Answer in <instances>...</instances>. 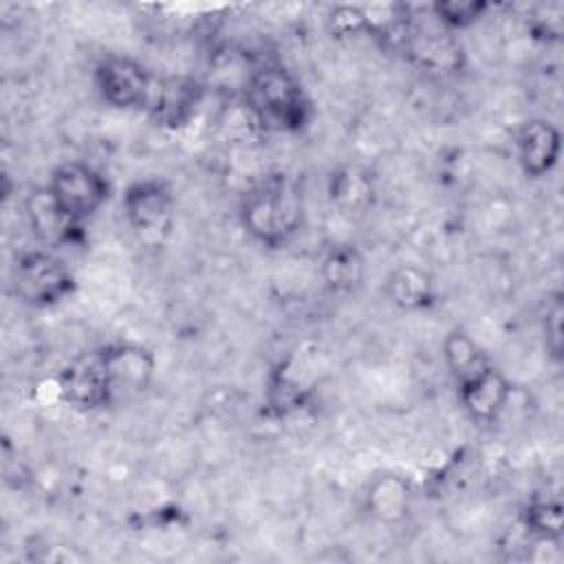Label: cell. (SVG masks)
I'll list each match as a JSON object with an SVG mask.
<instances>
[{"instance_id":"1","label":"cell","mask_w":564,"mask_h":564,"mask_svg":"<svg viewBox=\"0 0 564 564\" xmlns=\"http://www.w3.org/2000/svg\"><path fill=\"white\" fill-rule=\"evenodd\" d=\"M304 203L297 183L286 174H269L249 187L240 200L245 231L269 249L286 247L300 231Z\"/></svg>"},{"instance_id":"2","label":"cell","mask_w":564,"mask_h":564,"mask_svg":"<svg viewBox=\"0 0 564 564\" xmlns=\"http://www.w3.org/2000/svg\"><path fill=\"white\" fill-rule=\"evenodd\" d=\"M245 101L251 117L273 132H300L313 117L302 82L280 64H264L249 75Z\"/></svg>"},{"instance_id":"3","label":"cell","mask_w":564,"mask_h":564,"mask_svg":"<svg viewBox=\"0 0 564 564\" xmlns=\"http://www.w3.org/2000/svg\"><path fill=\"white\" fill-rule=\"evenodd\" d=\"M11 282L20 302L35 308L55 306L75 291L70 267L59 256L44 249L20 253L13 264Z\"/></svg>"},{"instance_id":"4","label":"cell","mask_w":564,"mask_h":564,"mask_svg":"<svg viewBox=\"0 0 564 564\" xmlns=\"http://www.w3.org/2000/svg\"><path fill=\"white\" fill-rule=\"evenodd\" d=\"M44 189L57 209L77 225L93 218L110 198L108 178L84 161H66L57 165Z\"/></svg>"},{"instance_id":"5","label":"cell","mask_w":564,"mask_h":564,"mask_svg":"<svg viewBox=\"0 0 564 564\" xmlns=\"http://www.w3.org/2000/svg\"><path fill=\"white\" fill-rule=\"evenodd\" d=\"M156 79L139 59L126 55H108L95 68L97 93L119 110H148Z\"/></svg>"},{"instance_id":"6","label":"cell","mask_w":564,"mask_h":564,"mask_svg":"<svg viewBox=\"0 0 564 564\" xmlns=\"http://www.w3.org/2000/svg\"><path fill=\"white\" fill-rule=\"evenodd\" d=\"M101 361L106 370L110 405L128 403L143 394L156 370L154 352L134 341H115L101 346Z\"/></svg>"},{"instance_id":"7","label":"cell","mask_w":564,"mask_h":564,"mask_svg":"<svg viewBox=\"0 0 564 564\" xmlns=\"http://www.w3.org/2000/svg\"><path fill=\"white\" fill-rule=\"evenodd\" d=\"M57 392L64 403L82 412L110 408L101 350L95 348L70 359L57 375Z\"/></svg>"},{"instance_id":"8","label":"cell","mask_w":564,"mask_h":564,"mask_svg":"<svg viewBox=\"0 0 564 564\" xmlns=\"http://www.w3.org/2000/svg\"><path fill=\"white\" fill-rule=\"evenodd\" d=\"M121 209L134 231L150 236L167 227L174 209V196L167 183L159 178H143L128 185L121 198Z\"/></svg>"},{"instance_id":"9","label":"cell","mask_w":564,"mask_h":564,"mask_svg":"<svg viewBox=\"0 0 564 564\" xmlns=\"http://www.w3.org/2000/svg\"><path fill=\"white\" fill-rule=\"evenodd\" d=\"M401 46L408 57L427 73H454L463 64V51L449 31L405 24Z\"/></svg>"},{"instance_id":"10","label":"cell","mask_w":564,"mask_h":564,"mask_svg":"<svg viewBox=\"0 0 564 564\" xmlns=\"http://www.w3.org/2000/svg\"><path fill=\"white\" fill-rule=\"evenodd\" d=\"M516 152L522 172L529 178H542L560 161L562 134L549 119H529L518 130Z\"/></svg>"},{"instance_id":"11","label":"cell","mask_w":564,"mask_h":564,"mask_svg":"<svg viewBox=\"0 0 564 564\" xmlns=\"http://www.w3.org/2000/svg\"><path fill=\"white\" fill-rule=\"evenodd\" d=\"M456 388L463 410L476 423H494L511 397V383L494 364Z\"/></svg>"},{"instance_id":"12","label":"cell","mask_w":564,"mask_h":564,"mask_svg":"<svg viewBox=\"0 0 564 564\" xmlns=\"http://www.w3.org/2000/svg\"><path fill=\"white\" fill-rule=\"evenodd\" d=\"M200 101V86L189 77H159L148 115L165 128L185 126Z\"/></svg>"},{"instance_id":"13","label":"cell","mask_w":564,"mask_h":564,"mask_svg":"<svg viewBox=\"0 0 564 564\" xmlns=\"http://www.w3.org/2000/svg\"><path fill=\"white\" fill-rule=\"evenodd\" d=\"M388 300L403 311H423L434 304L436 286L427 271L416 264H401L386 278Z\"/></svg>"},{"instance_id":"14","label":"cell","mask_w":564,"mask_h":564,"mask_svg":"<svg viewBox=\"0 0 564 564\" xmlns=\"http://www.w3.org/2000/svg\"><path fill=\"white\" fill-rule=\"evenodd\" d=\"M410 485L399 474H377L366 494V507L379 522H401L410 511Z\"/></svg>"},{"instance_id":"15","label":"cell","mask_w":564,"mask_h":564,"mask_svg":"<svg viewBox=\"0 0 564 564\" xmlns=\"http://www.w3.org/2000/svg\"><path fill=\"white\" fill-rule=\"evenodd\" d=\"M441 348H443L445 366L456 386L469 381L471 377H476L478 372H482L485 368L491 366L489 357L478 346V341L463 328H452L445 335Z\"/></svg>"},{"instance_id":"16","label":"cell","mask_w":564,"mask_h":564,"mask_svg":"<svg viewBox=\"0 0 564 564\" xmlns=\"http://www.w3.org/2000/svg\"><path fill=\"white\" fill-rule=\"evenodd\" d=\"M319 273L330 291L350 293L361 284L366 273V262L355 245L339 242L326 251Z\"/></svg>"},{"instance_id":"17","label":"cell","mask_w":564,"mask_h":564,"mask_svg":"<svg viewBox=\"0 0 564 564\" xmlns=\"http://www.w3.org/2000/svg\"><path fill=\"white\" fill-rule=\"evenodd\" d=\"M26 216L31 229L46 242L59 245V242H70L73 231H77L82 225L68 220L57 205L51 200L46 189H37L29 196L26 200Z\"/></svg>"},{"instance_id":"18","label":"cell","mask_w":564,"mask_h":564,"mask_svg":"<svg viewBox=\"0 0 564 564\" xmlns=\"http://www.w3.org/2000/svg\"><path fill=\"white\" fill-rule=\"evenodd\" d=\"M562 505L555 500H533L522 511V527L533 538H562Z\"/></svg>"},{"instance_id":"19","label":"cell","mask_w":564,"mask_h":564,"mask_svg":"<svg viewBox=\"0 0 564 564\" xmlns=\"http://www.w3.org/2000/svg\"><path fill=\"white\" fill-rule=\"evenodd\" d=\"M370 194L372 185L364 172L348 167L344 172H337V176L333 174L330 196L344 209H361L366 203H370Z\"/></svg>"},{"instance_id":"20","label":"cell","mask_w":564,"mask_h":564,"mask_svg":"<svg viewBox=\"0 0 564 564\" xmlns=\"http://www.w3.org/2000/svg\"><path fill=\"white\" fill-rule=\"evenodd\" d=\"M489 9L482 0H438L432 4V13L445 31H460L471 26Z\"/></svg>"},{"instance_id":"21","label":"cell","mask_w":564,"mask_h":564,"mask_svg":"<svg viewBox=\"0 0 564 564\" xmlns=\"http://www.w3.org/2000/svg\"><path fill=\"white\" fill-rule=\"evenodd\" d=\"M564 304L562 293H555L553 300L546 304L544 319H542V335H544V348L553 361H562L564 350Z\"/></svg>"},{"instance_id":"22","label":"cell","mask_w":564,"mask_h":564,"mask_svg":"<svg viewBox=\"0 0 564 564\" xmlns=\"http://www.w3.org/2000/svg\"><path fill=\"white\" fill-rule=\"evenodd\" d=\"M328 24H330L333 35L346 37V35H352V33H359V31L368 29V13L359 7H348V4L335 7L330 11Z\"/></svg>"}]
</instances>
